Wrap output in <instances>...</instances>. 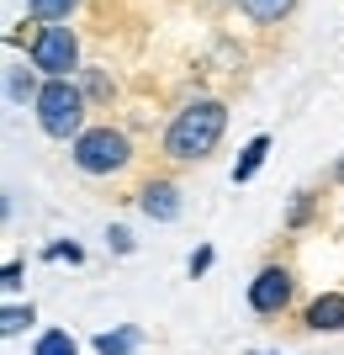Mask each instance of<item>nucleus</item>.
<instances>
[{"instance_id":"2","label":"nucleus","mask_w":344,"mask_h":355,"mask_svg":"<svg viewBox=\"0 0 344 355\" xmlns=\"http://www.w3.org/2000/svg\"><path fill=\"white\" fill-rule=\"evenodd\" d=\"M80 117H85V96L69 85V74H48V85L37 90V128L48 138H80Z\"/></svg>"},{"instance_id":"12","label":"nucleus","mask_w":344,"mask_h":355,"mask_svg":"<svg viewBox=\"0 0 344 355\" xmlns=\"http://www.w3.org/2000/svg\"><path fill=\"white\" fill-rule=\"evenodd\" d=\"M37 355H75V340L64 329H48L43 340H37Z\"/></svg>"},{"instance_id":"11","label":"nucleus","mask_w":344,"mask_h":355,"mask_svg":"<svg viewBox=\"0 0 344 355\" xmlns=\"http://www.w3.org/2000/svg\"><path fill=\"white\" fill-rule=\"evenodd\" d=\"M75 6H80V0H32L27 11H32V21H69Z\"/></svg>"},{"instance_id":"13","label":"nucleus","mask_w":344,"mask_h":355,"mask_svg":"<svg viewBox=\"0 0 344 355\" xmlns=\"http://www.w3.org/2000/svg\"><path fill=\"white\" fill-rule=\"evenodd\" d=\"M32 324V308H6L0 313V329H6V334H16V329H27Z\"/></svg>"},{"instance_id":"4","label":"nucleus","mask_w":344,"mask_h":355,"mask_svg":"<svg viewBox=\"0 0 344 355\" xmlns=\"http://www.w3.org/2000/svg\"><path fill=\"white\" fill-rule=\"evenodd\" d=\"M32 64L43 74H75L80 69V43H75V32L69 27H43L37 37H32Z\"/></svg>"},{"instance_id":"18","label":"nucleus","mask_w":344,"mask_h":355,"mask_svg":"<svg viewBox=\"0 0 344 355\" xmlns=\"http://www.w3.org/2000/svg\"><path fill=\"white\" fill-rule=\"evenodd\" d=\"M212 6H223V0H212Z\"/></svg>"},{"instance_id":"1","label":"nucleus","mask_w":344,"mask_h":355,"mask_svg":"<svg viewBox=\"0 0 344 355\" xmlns=\"http://www.w3.org/2000/svg\"><path fill=\"white\" fill-rule=\"evenodd\" d=\"M223 128H228V106L223 101H191L185 112H175V122H170L165 154L180 159V164L207 159L212 148H217V138H223Z\"/></svg>"},{"instance_id":"14","label":"nucleus","mask_w":344,"mask_h":355,"mask_svg":"<svg viewBox=\"0 0 344 355\" xmlns=\"http://www.w3.org/2000/svg\"><path fill=\"white\" fill-rule=\"evenodd\" d=\"M48 260H80V250H75V244H53V250H48Z\"/></svg>"},{"instance_id":"10","label":"nucleus","mask_w":344,"mask_h":355,"mask_svg":"<svg viewBox=\"0 0 344 355\" xmlns=\"http://www.w3.org/2000/svg\"><path fill=\"white\" fill-rule=\"evenodd\" d=\"M138 329H117V334H96V350L101 355H127V350H138Z\"/></svg>"},{"instance_id":"17","label":"nucleus","mask_w":344,"mask_h":355,"mask_svg":"<svg viewBox=\"0 0 344 355\" xmlns=\"http://www.w3.org/2000/svg\"><path fill=\"white\" fill-rule=\"evenodd\" d=\"M339 180H344V164H339Z\"/></svg>"},{"instance_id":"16","label":"nucleus","mask_w":344,"mask_h":355,"mask_svg":"<svg viewBox=\"0 0 344 355\" xmlns=\"http://www.w3.org/2000/svg\"><path fill=\"white\" fill-rule=\"evenodd\" d=\"M111 244H117V250L127 254V250H133V234H127V228H111Z\"/></svg>"},{"instance_id":"7","label":"nucleus","mask_w":344,"mask_h":355,"mask_svg":"<svg viewBox=\"0 0 344 355\" xmlns=\"http://www.w3.org/2000/svg\"><path fill=\"white\" fill-rule=\"evenodd\" d=\"M307 329H344V292H323L307 308Z\"/></svg>"},{"instance_id":"15","label":"nucleus","mask_w":344,"mask_h":355,"mask_svg":"<svg viewBox=\"0 0 344 355\" xmlns=\"http://www.w3.org/2000/svg\"><path fill=\"white\" fill-rule=\"evenodd\" d=\"M21 96H32V80H21V74H11V101H21Z\"/></svg>"},{"instance_id":"3","label":"nucleus","mask_w":344,"mask_h":355,"mask_svg":"<svg viewBox=\"0 0 344 355\" xmlns=\"http://www.w3.org/2000/svg\"><path fill=\"white\" fill-rule=\"evenodd\" d=\"M75 164L85 175H117L133 164V144L122 128H90V133L75 138Z\"/></svg>"},{"instance_id":"6","label":"nucleus","mask_w":344,"mask_h":355,"mask_svg":"<svg viewBox=\"0 0 344 355\" xmlns=\"http://www.w3.org/2000/svg\"><path fill=\"white\" fill-rule=\"evenodd\" d=\"M138 207L149 212L154 223H175V218H180V191L170 186V180H149V186H143V196H138Z\"/></svg>"},{"instance_id":"9","label":"nucleus","mask_w":344,"mask_h":355,"mask_svg":"<svg viewBox=\"0 0 344 355\" xmlns=\"http://www.w3.org/2000/svg\"><path fill=\"white\" fill-rule=\"evenodd\" d=\"M265 154H270V138L260 133V138H249V148H244V159L233 164V180H249L260 170V164H265Z\"/></svg>"},{"instance_id":"8","label":"nucleus","mask_w":344,"mask_h":355,"mask_svg":"<svg viewBox=\"0 0 344 355\" xmlns=\"http://www.w3.org/2000/svg\"><path fill=\"white\" fill-rule=\"evenodd\" d=\"M291 6H297V0H239V11L249 16V21H260V27L286 21V16H291Z\"/></svg>"},{"instance_id":"5","label":"nucleus","mask_w":344,"mask_h":355,"mask_svg":"<svg viewBox=\"0 0 344 355\" xmlns=\"http://www.w3.org/2000/svg\"><path fill=\"white\" fill-rule=\"evenodd\" d=\"M291 292H297L291 270L286 266H265L255 282H249V308L255 313H286L291 308Z\"/></svg>"}]
</instances>
